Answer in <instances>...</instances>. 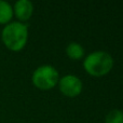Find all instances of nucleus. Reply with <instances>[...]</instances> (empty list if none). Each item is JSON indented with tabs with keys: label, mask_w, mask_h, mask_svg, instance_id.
Wrapping results in <instances>:
<instances>
[{
	"label": "nucleus",
	"mask_w": 123,
	"mask_h": 123,
	"mask_svg": "<svg viewBox=\"0 0 123 123\" xmlns=\"http://www.w3.org/2000/svg\"><path fill=\"white\" fill-rule=\"evenodd\" d=\"M13 17V6L8 1L0 0V24L6 25Z\"/></svg>",
	"instance_id": "obj_6"
},
{
	"label": "nucleus",
	"mask_w": 123,
	"mask_h": 123,
	"mask_svg": "<svg viewBox=\"0 0 123 123\" xmlns=\"http://www.w3.org/2000/svg\"><path fill=\"white\" fill-rule=\"evenodd\" d=\"M83 67L91 76L102 77L112 69L113 58L106 51H94L84 58Z\"/></svg>",
	"instance_id": "obj_2"
},
{
	"label": "nucleus",
	"mask_w": 123,
	"mask_h": 123,
	"mask_svg": "<svg viewBox=\"0 0 123 123\" xmlns=\"http://www.w3.org/2000/svg\"><path fill=\"white\" fill-rule=\"evenodd\" d=\"M34 12V4L29 0H18L14 3L13 14L17 17L18 22H26L31 17Z\"/></svg>",
	"instance_id": "obj_5"
},
{
	"label": "nucleus",
	"mask_w": 123,
	"mask_h": 123,
	"mask_svg": "<svg viewBox=\"0 0 123 123\" xmlns=\"http://www.w3.org/2000/svg\"><path fill=\"white\" fill-rule=\"evenodd\" d=\"M66 54L69 58L74 61H78L82 58L84 55V49L83 47L78 42H70L66 47Z\"/></svg>",
	"instance_id": "obj_7"
},
{
	"label": "nucleus",
	"mask_w": 123,
	"mask_h": 123,
	"mask_svg": "<svg viewBox=\"0 0 123 123\" xmlns=\"http://www.w3.org/2000/svg\"><path fill=\"white\" fill-rule=\"evenodd\" d=\"M28 27L22 22H10L4 25L1 31V40L9 50L18 52L27 43Z\"/></svg>",
	"instance_id": "obj_1"
},
{
	"label": "nucleus",
	"mask_w": 123,
	"mask_h": 123,
	"mask_svg": "<svg viewBox=\"0 0 123 123\" xmlns=\"http://www.w3.org/2000/svg\"><path fill=\"white\" fill-rule=\"evenodd\" d=\"M61 92L68 97H76L82 92V81L74 74H66L58 80Z\"/></svg>",
	"instance_id": "obj_4"
},
{
	"label": "nucleus",
	"mask_w": 123,
	"mask_h": 123,
	"mask_svg": "<svg viewBox=\"0 0 123 123\" xmlns=\"http://www.w3.org/2000/svg\"><path fill=\"white\" fill-rule=\"evenodd\" d=\"M35 86L40 90H50L58 83L60 74L52 65H42L36 68L31 77Z\"/></svg>",
	"instance_id": "obj_3"
},
{
	"label": "nucleus",
	"mask_w": 123,
	"mask_h": 123,
	"mask_svg": "<svg viewBox=\"0 0 123 123\" xmlns=\"http://www.w3.org/2000/svg\"><path fill=\"white\" fill-rule=\"evenodd\" d=\"M105 123H123V111L120 109H112L106 116Z\"/></svg>",
	"instance_id": "obj_8"
}]
</instances>
